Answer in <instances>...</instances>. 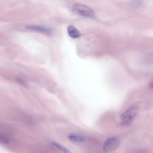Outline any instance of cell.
I'll return each instance as SVG.
<instances>
[{
  "label": "cell",
  "mask_w": 153,
  "mask_h": 153,
  "mask_svg": "<svg viewBox=\"0 0 153 153\" xmlns=\"http://www.w3.org/2000/svg\"><path fill=\"white\" fill-rule=\"evenodd\" d=\"M16 80L18 82L21 83L23 85H25V86L26 85V84L21 79H19V78H18V79H17Z\"/></svg>",
  "instance_id": "cell-9"
},
{
  "label": "cell",
  "mask_w": 153,
  "mask_h": 153,
  "mask_svg": "<svg viewBox=\"0 0 153 153\" xmlns=\"http://www.w3.org/2000/svg\"><path fill=\"white\" fill-rule=\"evenodd\" d=\"M120 143L119 138L116 137H111L107 140L103 145V150L107 152L113 151L119 146Z\"/></svg>",
  "instance_id": "cell-3"
},
{
  "label": "cell",
  "mask_w": 153,
  "mask_h": 153,
  "mask_svg": "<svg viewBox=\"0 0 153 153\" xmlns=\"http://www.w3.org/2000/svg\"><path fill=\"white\" fill-rule=\"evenodd\" d=\"M26 28L30 30L42 32L48 34L51 33V30L49 29L43 27L30 25L27 26Z\"/></svg>",
  "instance_id": "cell-5"
},
{
  "label": "cell",
  "mask_w": 153,
  "mask_h": 153,
  "mask_svg": "<svg viewBox=\"0 0 153 153\" xmlns=\"http://www.w3.org/2000/svg\"><path fill=\"white\" fill-rule=\"evenodd\" d=\"M67 31L69 36L72 38H78L81 36V33L79 30L74 26H69Z\"/></svg>",
  "instance_id": "cell-4"
},
{
  "label": "cell",
  "mask_w": 153,
  "mask_h": 153,
  "mask_svg": "<svg viewBox=\"0 0 153 153\" xmlns=\"http://www.w3.org/2000/svg\"><path fill=\"white\" fill-rule=\"evenodd\" d=\"M131 3L132 5H133V7H139L142 5L141 2H140L139 1H133Z\"/></svg>",
  "instance_id": "cell-8"
},
{
  "label": "cell",
  "mask_w": 153,
  "mask_h": 153,
  "mask_svg": "<svg viewBox=\"0 0 153 153\" xmlns=\"http://www.w3.org/2000/svg\"><path fill=\"white\" fill-rule=\"evenodd\" d=\"M51 144L57 149L64 153H71L70 151L68 149L56 142H52Z\"/></svg>",
  "instance_id": "cell-7"
},
{
  "label": "cell",
  "mask_w": 153,
  "mask_h": 153,
  "mask_svg": "<svg viewBox=\"0 0 153 153\" xmlns=\"http://www.w3.org/2000/svg\"></svg>",
  "instance_id": "cell-10"
},
{
  "label": "cell",
  "mask_w": 153,
  "mask_h": 153,
  "mask_svg": "<svg viewBox=\"0 0 153 153\" xmlns=\"http://www.w3.org/2000/svg\"><path fill=\"white\" fill-rule=\"evenodd\" d=\"M138 108L136 105L129 107L121 116V124L126 126L130 124L136 117Z\"/></svg>",
  "instance_id": "cell-1"
},
{
  "label": "cell",
  "mask_w": 153,
  "mask_h": 153,
  "mask_svg": "<svg viewBox=\"0 0 153 153\" xmlns=\"http://www.w3.org/2000/svg\"><path fill=\"white\" fill-rule=\"evenodd\" d=\"M72 10L75 14L85 17L92 18L95 15L94 12L90 7L80 4H74L72 7Z\"/></svg>",
  "instance_id": "cell-2"
},
{
  "label": "cell",
  "mask_w": 153,
  "mask_h": 153,
  "mask_svg": "<svg viewBox=\"0 0 153 153\" xmlns=\"http://www.w3.org/2000/svg\"><path fill=\"white\" fill-rule=\"evenodd\" d=\"M68 137L71 141L74 142H81L85 140V138L81 135L76 134H71Z\"/></svg>",
  "instance_id": "cell-6"
}]
</instances>
